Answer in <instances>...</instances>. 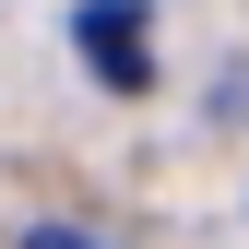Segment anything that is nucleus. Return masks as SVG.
I'll use <instances>...</instances> for the list:
<instances>
[{
  "label": "nucleus",
  "mask_w": 249,
  "mask_h": 249,
  "mask_svg": "<svg viewBox=\"0 0 249 249\" xmlns=\"http://www.w3.org/2000/svg\"><path fill=\"white\" fill-rule=\"evenodd\" d=\"M71 48H83L95 83H119V95L154 83V24H142V0H83V12H71Z\"/></svg>",
  "instance_id": "f257e3e1"
},
{
  "label": "nucleus",
  "mask_w": 249,
  "mask_h": 249,
  "mask_svg": "<svg viewBox=\"0 0 249 249\" xmlns=\"http://www.w3.org/2000/svg\"><path fill=\"white\" fill-rule=\"evenodd\" d=\"M24 249H95V237H83V226H36Z\"/></svg>",
  "instance_id": "f03ea898"
}]
</instances>
